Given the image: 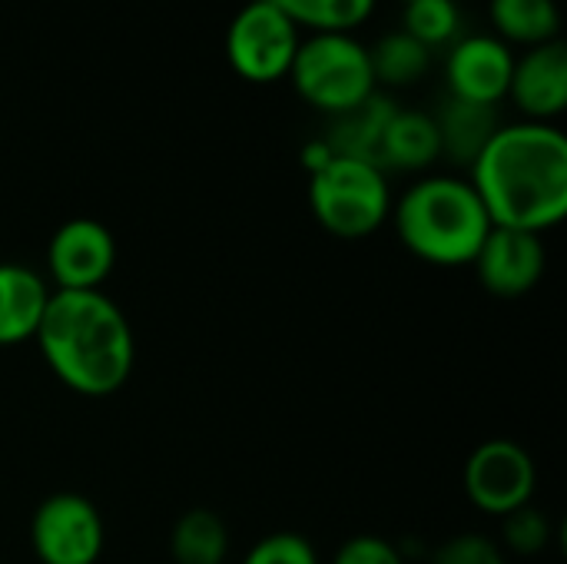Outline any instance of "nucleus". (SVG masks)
<instances>
[{"mask_svg": "<svg viewBox=\"0 0 567 564\" xmlns=\"http://www.w3.org/2000/svg\"><path fill=\"white\" fill-rule=\"evenodd\" d=\"M332 156H336V153H332V146H329L322 136H316V140L302 143V150H299V163L306 166V173H309V176H312V173H319Z\"/></svg>", "mask_w": 567, "mask_h": 564, "instance_id": "obj_26", "label": "nucleus"}, {"mask_svg": "<svg viewBox=\"0 0 567 564\" xmlns=\"http://www.w3.org/2000/svg\"><path fill=\"white\" fill-rule=\"evenodd\" d=\"M299 43L302 30L272 0H246L229 17L223 37L229 70L252 86L282 83L292 70Z\"/></svg>", "mask_w": 567, "mask_h": 564, "instance_id": "obj_6", "label": "nucleus"}, {"mask_svg": "<svg viewBox=\"0 0 567 564\" xmlns=\"http://www.w3.org/2000/svg\"><path fill=\"white\" fill-rule=\"evenodd\" d=\"M286 80L302 103L326 116L349 113L379 93L369 43L355 33H302Z\"/></svg>", "mask_w": 567, "mask_h": 564, "instance_id": "obj_4", "label": "nucleus"}, {"mask_svg": "<svg viewBox=\"0 0 567 564\" xmlns=\"http://www.w3.org/2000/svg\"><path fill=\"white\" fill-rule=\"evenodd\" d=\"M508 103L532 123H555L567 110V43L548 40L515 53Z\"/></svg>", "mask_w": 567, "mask_h": 564, "instance_id": "obj_12", "label": "nucleus"}, {"mask_svg": "<svg viewBox=\"0 0 567 564\" xmlns=\"http://www.w3.org/2000/svg\"><path fill=\"white\" fill-rule=\"evenodd\" d=\"M309 209L336 239H365L392 216L389 173L355 156H332L309 176Z\"/></svg>", "mask_w": 567, "mask_h": 564, "instance_id": "obj_5", "label": "nucleus"}, {"mask_svg": "<svg viewBox=\"0 0 567 564\" xmlns=\"http://www.w3.org/2000/svg\"><path fill=\"white\" fill-rule=\"evenodd\" d=\"M488 33L518 53L561 37V7L558 0H488Z\"/></svg>", "mask_w": 567, "mask_h": 564, "instance_id": "obj_17", "label": "nucleus"}, {"mask_svg": "<svg viewBox=\"0 0 567 564\" xmlns=\"http://www.w3.org/2000/svg\"><path fill=\"white\" fill-rule=\"evenodd\" d=\"M169 555L176 564H223L229 555V529L213 509H189L169 532Z\"/></svg>", "mask_w": 567, "mask_h": 564, "instance_id": "obj_19", "label": "nucleus"}, {"mask_svg": "<svg viewBox=\"0 0 567 564\" xmlns=\"http://www.w3.org/2000/svg\"><path fill=\"white\" fill-rule=\"evenodd\" d=\"M33 339L56 382L86 399L120 392L136 366L133 326L103 289H53Z\"/></svg>", "mask_w": 567, "mask_h": 564, "instance_id": "obj_2", "label": "nucleus"}, {"mask_svg": "<svg viewBox=\"0 0 567 564\" xmlns=\"http://www.w3.org/2000/svg\"><path fill=\"white\" fill-rule=\"evenodd\" d=\"M399 30H405L412 40L439 53L449 50L465 33V13L458 0H405Z\"/></svg>", "mask_w": 567, "mask_h": 564, "instance_id": "obj_21", "label": "nucleus"}, {"mask_svg": "<svg viewBox=\"0 0 567 564\" xmlns=\"http://www.w3.org/2000/svg\"><path fill=\"white\" fill-rule=\"evenodd\" d=\"M395 106H399V100L379 90L365 103H359L355 110L339 113V116H329V130L322 133V140L332 146L336 156H355V160L375 163L379 140H382L385 123L395 113Z\"/></svg>", "mask_w": 567, "mask_h": 564, "instance_id": "obj_16", "label": "nucleus"}, {"mask_svg": "<svg viewBox=\"0 0 567 564\" xmlns=\"http://www.w3.org/2000/svg\"><path fill=\"white\" fill-rule=\"evenodd\" d=\"M243 564H319V555L306 535L272 532L246 552Z\"/></svg>", "mask_w": 567, "mask_h": 564, "instance_id": "obj_23", "label": "nucleus"}, {"mask_svg": "<svg viewBox=\"0 0 567 564\" xmlns=\"http://www.w3.org/2000/svg\"><path fill=\"white\" fill-rule=\"evenodd\" d=\"M302 33H355L365 27L379 0H272Z\"/></svg>", "mask_w": 567, "mask_h": 564, "instance_id": "obj_20", "label": "nucleus"}, {"mask_svg": "<svg viewBox=\"0 0 567 564\" xmlns=\"http://www.w3.org/2000/svg\"><path fill=\"white\" fill-rule=\"evenodd\" d=\"M462 485L482 515L505 519L535 502L538 469L525 445L512 439H488L468 455Z\"/></svg>", "mask_w": 567, "mask_h": 564, "instance_id": "obj_7", "label": "nucleus"}, {"mask_svg": "<svg viewBox=\"0 0 567 564\" xmlns=\"http://www.w3.org/2000/svg\"><path fill=\"white\" fill-rule=\"evenodd\" d=\"M106 529L100 509L80 492L43 499L30 519V545L40 564H96Z\"/></svg>", "mask_w": 567, "mask_h": 564, "instance_id": "obj_8", "label": "nucleus"}, {"mask_svg": "<svg viewBox=\"0 0 567 564\" xmlns=\"http://www.w3.org/2000/svg\"><path fill=\"white\" fill-rule=\"evenodd\" d=\"M432 116H435V126H439L442 156L452 160V163H462V166H472L475 156L482 153V146L502 126L498 106L465 103V100H455V96H445L442 110L432 113Z\"/></svg>", "mask_w": 567, "mask_h": 564, "instance_id": "obj_15", "label": "nucleus"}, {"mask_svg": "<svg viewBox=\"0 0 567 564\" xmlns=\"http://www.w3.org/2000/svg\"><path fill=\"white\" fill-rule=\"evenodd\" d=\"M392 226L399 243L432 266H472L492 219L468 176L425 173L399 199H392Z\"/></svg>", "mask_w": 567, "mask_h": 564, "instance_id": "obj_3", "label": "nucleus"}, {"mask_svg": "<svg viewBox=\"0 0 567 564\" xmlns=\"http://www.w3.org/2000/svg\"><path fill=\"white\" fill-rule=\"evenodd\" d=\"M116 269V236L90 216L66 219L47 243V276L56 293H93Z\"/></svg>", "mask_w": 567, "mask_h": 564, "instance_id": "obj_9", "label": "nucleus"}, {"mask_svg": "<svg viewBox=\"0 0 567 564\" xmlns=\"http://www.w3.org/2000/svg\"><path fill=\"white\" fill-rule=\"evenodd\" d=\"M402 3H405V0H402Z\"/></svg>", "mask_w": 567, "mask_h": 564, "instance_id": "obj_27", "label": "nucleus"}, {"mask_svg": "<svg viewBox=\"0 0 567 564\" xmlns=\"http://www.w3.org/2000/svg\"><path fill=\"white\" fill-rule=\"evenodd\" d=\"M432 564H512L505 548L478 532H465V535H452L449 542H442L432 555Z\"/></svg>", "mask_w": 567, "mask_h": 564, "instance_id": "obj_24", "label": "nucleus"}, {"mask_svg": "<svg viewBox=\"0 0 567 564\" xmlns=\"http://www.w3.org/2000/svg\"><path fill=\"white\" fill-rule=\"evenodd\" d=\"M435 160H442L439 126L429 110L395 106L379 140V170L385 173H425Z\"/></svg>", "mask_w": 567, "mask_h": 564, "instance_id": "obj_13", "label": "nucleus"}, {"mask_svg": "<svg viewBox=\"0 0 567 564\" xmlns=\"http://www.w3.org/2000/svg\"><path fill=\"white\" fill-rule=\"evenodd\" d=\"M369 63H372V76L375 86L382 93H395V90H412L419 86L435 63V53L429 47H422L419 40H412L405 30H385L369 43Z\"/></svg>", "mask_w": 567, "mask_h": 564, "instance_id": "obj_18", "label": "nucleus"}, {"mask_svg": "<svg viewBox=\"0 0 567 564\" xmlns=\"http://www.w3.org/2000/svg\"><path fill=\"white\" fill-rule=\"evenodd\" d=\"M47 279L23 263H0V349L30 342L50 302Z\"/></svg>", "mask_w": 567, "mask_h": 564, "instance_id": "obj_14", "label": "nucleus"}, {"mask_svg": "<svg viewBox=\"0 0 567 564\" xmlns=\"http://www.w3.org/2000/svg\"><path fill=\"white\" fill-rule=\"evenodd\" d=\"M332 564H405V555L382 535H352L336 548Z\"/></svg>", "mask_w": 567, "mask_h": 564, "instance_id": "obj_25", "label": "nucleus"}, {"mask_svg": "<svg viewBox=\"0 0 567 564\" xmlns=\"http://www.w3.org/2000/svg\"><path fill=\"white\" fill-rule=\"evenodd\" d=\"M551 539H555V525L535 502L502 519V548H505V555L535 558V555L548 552Z\"/></svg>", "mask_w": 567, "mask_h": 564, "instance_id": "obj_22", "label": "nucleus"}, {"mask_svg": "<svg viewBox=\"0 0 567 564\" xmlns=\"http://www.w3.org/2000/svg\"><path fill=\"white\" fill-rule=\"evenodd\" d=\"M472 266H475L478 283L492 296L522 299L542 283V276L548 269V249L538 233L492 226V233L485 236Z\"/></svg>", "mask_w": 567, "mask_h": 564, "instance_id": "obj_11", "label": "nucleus"}, {"mask_svg": "<svg viewBox=\"0 0 567 564\" xmlns=\"http://www.w3.org/2000/svg\"><path fill=\"white\" fill-rule=\"evenodd\" d=\"M515 70V50L495 33H462L445 50V93L465 103L502 106Z\"/></svg>", "mask_w": 567, "mask_h": 564, "instance_id": "obj_10", "label": "nucleus"}, {"mask_svg": "<svg viewBox=\"0 0 567 564\" xmlns=\"http://www.w3.org/2000/svg\"><path fill=\"white\" fill-rule=\"evenodd\" d=\"M492 226L545 236L567 216V136L558 123H502L468 166Z\"/></svg>", "mask_w": 567, "mask_h": 564, "instance_id": "obj_1", "label": "nucleus"}]
</instances>
